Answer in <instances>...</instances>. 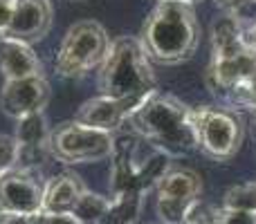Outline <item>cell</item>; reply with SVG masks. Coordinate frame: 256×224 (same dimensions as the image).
<instances>
[{"instance_id":"obj_17","label":"cell","mask_w":256,"mask_h":224,"mask_svg":"<svg viewBox=\"0 0 256 224\" xmlns=\"http://www.w3.org/2000/svg\"><path fill=\"white\" fill-rule=\"evenodd\" d=\"M106 211H108V198L86 189V193L79 198L76 207L72 209V216L81 224H102Z\"/></svg>"},{"instance_id":"obj_24","label":"cell","mask_w":256,"mask_h":224,"mask_svg":"<svg viewBox=\"0 0 256 224\" xmlns=\"http://www.w3.org/2000/svg\"><path fill=\"white\" fill-rule=\"evenodd\" d=\"M214 2H216L225 13H230V16H238L243 9L256 4V0H214Z\"/></svg>"},{"instance_id":"obj_2","label":"cell","mask_w":256,"mask_h":224,"mask_svg":"<svg viewBox=\"0 0 256 224\" xmlns=\"http://www.w3.org/2000/svg\"><path fill=\"white\" fill-rule=\"evenodd\" d=\"M196 4L180 0H160L142 27V45L146 56L158 65H180L196 54L200 43Z\"/></svg>"},{"instance_id":"obj_1","label":"cell","mask_w":256,"mask_h":224,"mask_svg":"<svg viewBox=\"0 0 256 224\" xmlns=\"http://www.w3.org/2000/svg\"><path fill=\"white\" fill-rule=\"evenodd\" d=\"M126 126L132 135L168 159L189 155L198 148L191 108L168 92H150L130 112Z\"/></svg>"},{"instance_id":"obj_18","label":"cell","mask_w":256,"mask_h":224,"mask_svg":"<svg viewBox=\"0 0 256 224\" xmlns=\"http://www.w3.org/2000/svg\"><path fill=\"white\" fill-rule=\"evenodd\" d=\"M225 99L230 101V106L238 108V110H250L256 117V74H252L250 79H245L243 83H238L236 88H232L225 94Z\"/></svg>"},{"instance_id":"obj_19","label":"cell","mask_w":256,"mask_h":224,"mask_svg":"<svg viewBox=\"0 0 256 224\" xmlns=\"http://www.w3.org/2000/svg\"><path fill=\"white\" fill-rule=\"evenodd\" d=\"M222 209H243V211H256V182L232 186L222 198Z\"/></svg>"},{"instance_id":"obj_12","label":"cell","mask_w":256,"mask_h":224,"mask_svg":"<svg viewBox=\"0 0 256 224\" xmlns=\"http://www.w3.org/2000/svg\"><path fill=\"white\" fill-rule=\"evenodd\" d=\"M135 108H137L135 103L117 101V99L99 94V97H94V99H88V101L79 108L74 121L115 135L122 126H126V119L130 117V112L135 110Z\"/></svg>"},{"instance_id":"obj_16","label":"cell","mask_w":256,"mask_h":224,"mask_svg":"<svg viewBox=\"0 0 256 224\" xmlns=\"http://www.w3.org/2000/svg\"><path fill=\"white\" fill-rule=\"evenodd\" d=\"M144 207V191H122L108 198V211L102 224H135Z\"/></svg>"},{"instance_id":"obj_10","label":"cell","mask_w":256,"mask_h":224,"mask_svg":"<svg viewBox=\"0 0 256 224\" xmlns=\"http://www.w3.org/2000/svg\"><path fill=\"white\" fill-rule=\"evenodd\" d=\"M50 99H52V88L45 76L4 81L2 90H0V108L7 117L16 119V121L22 117H30V114L43 112Z\"/></svg>"},{"instance_id":"obj_9","label":"cell","mask_w":256,"mask_h":224,"mask_svg":"<svg viewBox=\"0 0 256 224\" xmlns=\"http://www.w3.org/2000/svg\"><path fill=\"white\" fill-rule=\"evenodd\" d=\"M45 182L34 168L14 166L0 177V211L40 216L43 213Z\"/></svg>"},{"instance_id":"obj_28","label":"cell","mask_w":256,"mask_h":224,"mask_svg":"<svg viewBox=\"0 0 256 224\" xmlns=\"http://www.w3.org/2000/svg\"><path fill=\"white\" fill-rule=\"evenodd\" d=\"M254 121H256V117H254Z\"/></svg>"},{"instance_id":"obj_4","label":"cell","mask_w":256,"mask_h":224,"mask_svg":"<svg viewBox=\"0 0 256 224\" xmlns=\"http://www.w3.org/2000/svg\"><path fill=\"white\" fill-rule=\"evenodd\" d=\"M245 25L238 16H225L212 27V65L209 83L225 97L232 88L256 74V52L243 40Z\"/></svg>"},{"instance_id":"obj_6","label":"cell","mask_w":256,"mask_h":224,"mask_svg":"<svg viewBox=\"0 0 256 224\" xmlns=\"http://www.w3.org/2000/svg\"><path fill=\"white\" fill-rule=\"evenodd\" d=\"M196 141L207 157L216 162H227L240 150L245 139V121L234 108L202 106L191 108Z\"/></svg>"},{"instance_id":"obj_14","label":"cell","mask_w":256,"mask_h":224,"mask_svg":"<svg viewBox=\"0 0 256 224\" xmlns=\"http://www.w3.org/2000/svg\"><path fill=\"white\" fill-rule=\"evenodd\" d=\"M86 193V184L79 175L66 171L61 175L52 177L45 184V198H43V216L50 213H72L79 198Z\"/></svg>"},{"instance_id":"obj_26","label":"cell","mask_w":256,"mask_h":224,"mask_svg":"<svg viewBox=\"0 0 256 224\" xmlns=\"http://www.w3.org/2000/svg\"><path fill=\"white\" fill-rule=\"evenodd\" d=\"M243 40H245V45H248L250 49H254V52H256V22H252L250 27H245Z\"/></svg>"},{"instance_id":"obj_22","label":"cell","mask_w":256,"mask_h":224,"mask_svg":"<svg viewBox=\"0 0 256 224\" xmlns=\"http://www.w3.org/2000/svg\"><path fill=\"white\" fill-rule=\"evenodd\" d=\"M0 224H43V213L40 216H25V213L0 211Z\"/></svg>"},{"instance_id":"obj_21","label":"cell","mask_w":256,"mask_h":224,"mask_svg":"<svg viewBox=\"0 0 256 224\" xmlns=\"http://www.w3.org/2000/svg\"><path fill=\"white\" fill-rule=\"evenodd\" d=\"M218 224H256V211H243V209H222L220 207Z\"/></svg>"},{"instance_id":"obj_3","label":"cell","mask_w":256,"mask_h":224,"mask_svg":"<svg viewBox=\"0 0 256 224\" xmlns=\"http://www.w3.org/2000/svg\"><path fill=\"white\" fill-rule=\"evenodd\" d=\"M155 90L158 81L142 40L135 36L112 40L110 52L99 67V92L104 97L140 106Z\"/></svg>"},{"instance_id":"obj_20","label":"cell","mask_w":256,"mask_h":224,"mask_svg":"<svg viewBox=\"0 0 256 224\" xmlns=\"http://www.w3.org/2000/svg\"><path fill=\"white\" fill-rule=\"evenodd\" d=\"M18 164V141L0 132V177Z\"/></svg>"},{"instance_id":"obj_23","label":"cell","mask_w":256,"mask_h":224,"mask_svg":"<svg viewBox=\"0 0 256 224\" xmlns=\"http://www.w3.org/2000/svg\"><path fill=\"white\" fill-rule=\"evenodd\" d=\"M16 2L18 0H0V38L7 34L9 25H12L14 11H16Z\"/></svg>"},{"instance_id":"obj_8","label":"cell","mask_w":256,"mask_h":224,"mask_svg":"<svg viewBox=\"0 0 256 224\" xmlns=\"http://www.w3.org/2000/svg\"><path fill=\"white\" fill-rule=\"evenodd\" d=\"M158 216L164 224H184L202 195V177L194 168L168 166L155 184Z\"/></svg>"},{"instance_id":"obj_5","label":"cell","mask_w":256,"mask_h":224,"mask_svg":"<svg viewBox=\"0 0 256 224\" xmlns=\"http://www.w3.org/2000/svg\"><path fill=\"white\" fill-rule=\"evenodd\" d=\"M110 52V36L97 20H79L66 31L54 67L63 79H79L102 67Z\"/></svg>"},{"instance_id":"obj_7","label":"cell","mask_w":256,"mask_h":224,"mask_svg":"<svg viewBox=\"0 0 256 224\" xmlns=\"http://www.w3.org/2000/svg\"><path fill=\"white\" fill-rule=\"evenodd\" d=\"M115 135L84 126L79 121H63L52 128L48 153L63 164H94L112 157Z\"/></svg>"},{"instance_id":"obj_13","label":"cell","mask_w":256,"mask_h":224,"mask_svg":"<svg viewBox=\"0 0 256 224\" xmlns=\"http://www.w3.org/2000/svg\"><path fill=\"white\" fill-rule=\"evenodd\" d=\"M0 72L4 81H16L27 79V76H43V65L32 45L2 36L0 38Z\"/></svg>"},{"instance_id":"obj_25","label":"cell","mask_w":256,"mask_h":224,"mask_svg":"<svg viewBox=\"0 0 256 224\" xmlns=\"http://www.w3.org/2000/svg\"><path fill=\"white\" fill-rule=\"evenodd\" d=\"M43 224H81L72 213H50L43 216Z\"/></svg>"},{"instance_id":"obj_11","label":"cell","mask_w":256,"mask_h":224,"mask_svg":"<svg viewBox=\"0 0 256 224\" xmlns=\"http://www.w3.org/2000/svg\"><path fill=\"white\" fill-rule=\"evenodd\" d=\"M52 27V4L50 0H18L4 38H14L20 43H36L45 38Z\"/></svg>"},{"instance_id":"obj_27","label":"cell","mask_w":256,"mask_h":224,"mask_svg":"<svg viewBox=\"0 0 256 224\" xmlns=\"http://www.w3.org/2000/svg\"><path fill=\"white\" fill-rule=\"evenodd\" d=\"M158 2H160V0H158ZM180 2H191V4H196L198 0H180Z\"/></svg>"},{"instance_id":"obj_15","label":"cell","mask_w":256,"mask_h":224,"mask_svg":"<svg viewBox=\"0 0 256 224\" xmlns=\"http://www.w3.org/2000/svg\"><path fill=\"white\" fill-rule=\"evenodd\" d=\"M50 132H52V128H50L43 112H36V114H30V117L18 119L16 135H14V139L18 141V155L48 150Z\"/></svg>"}]
</instances>
